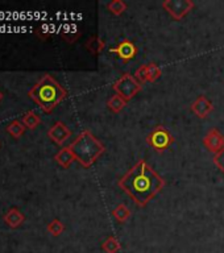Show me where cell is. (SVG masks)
Masks as SVG:
<instances>
[{
	"mask_svg": "<svg viewBox=\"0 0 224 253\" xmlns=\"http://www.w3.org/2000/svg\"><path fill=\"white\" fill-rule=\"evenodd\" d=\"M112 51H115L118 54V57H120L124 61H130V59H134L136 57L137 47L130 40H124L115 49H112Z\"/></svg>",
	"mask_w": 224,
	"mask_h": 253,
	"instance_id": "10",
	"label": "cell"
},
{
	"mask_svg": "<svg viewBox=\"0 0 224 253\" xmlns=\"http://www.w3.org/2000/svg\"><path fill=\"white\" fill-rule=\"evenodd\" d=\"M127 100L122 98V96H119L118 94L112 95L108 100H107V107L110 108V111H112L114 114H119V112H122L124 110V107L127 106Z\"/></svg>",
	"mask_w": 224,
	"mask_h": 253,
	"instance_id": "14",
	"label": "cell"
},
{
	"mask_svg": "<svg viewBox=\"0 0 224 253\" xmlns=\"http://www.w3.org/2000/svg\"><path fill=\"white\" fill-rule=\"evenodd\" d=\"M120 249L122 244L115 236H110L102 243V251L104 253H118Z\"/></svg>",
	"mask_w": 224,
	"mask_h": 253,
	"instance_id": "15",
	"label": "cell"
},
{
	"mask_svg": "<svg viewBox=\"0 0 224 253\" xmlns=\"http://www.w3.org/2000/svg\"><path fill=\"white\" fill-rule=\"evenodd\" d=\"M214 110V106H213V102L210 100L209 98H206L203 95L201 96H198L194 103L191 104V111H193L194 114L197 115L198 118L201 119H205L207 118Z\"/></svg>",
	"mask_w": 224,
	"mask_h": 253,
	"instance_id": "9",
	"label": "cell"
},
{
	"mask_svg": "<svg viewBox=\"0 0 224 253\" xmlns=\"http://www.w3.org/2000/svg\"><path fill=\"white\" fill-rule=\"evenodd\" d=\"M165 186V179L158 175L145 160L136 162L130 171L119 179V187L138 206L145 207Z\"/></svg>",
	"mask_w": 224,
	"mask_h": 253,
	"instance_id": "1",
	"label": "cell"
},
{
	"mask_svg": "<svg viewBox=\"0 0 224 253\" xmlns=\"http://www.w3.org/2000/svg\"><path fill=\"white\" fill-rule=\"evenodd\" d=\"M54 160L57 161V164H59V165L62 166V168H65V169H67V168H70V165L73 164V161H74L75 158L74 154L71 153L70 148L66 146V148H62L58 153L55 154Z\"/></svg>",
	"mask_w": 224,
	"mask_h": 253,
	"instance_id": "12",
	"label": "cell"
},
{
	"mask_svg": "<svg viewBox=\"0 0 224 253\" xmlns=\"http://www.w3.org/2000/svg\"><path fill=\"white\" fill-rule=\"evenodd\" d=\"M112 215H114V217L119 221V223H126V221L131 217V211L126 205H123L122 203V205H119L118 207L112 211Z\"/></svg>",
	"mask_w": 224,
	"mask_h": 253,
	"instance_id": "18",
	"label": "cell"
},
{
	"mask_svg": "<svg viewBox=\"0 0 224 253\" xmlns=\"http://www.w3.org/2000/svg\"><path fill=\"white\" fill-rule=\"evenodd\" d=\"M214 164H215L218 169L221 170L222 173L224 174V149L222 150L221 153H218L214 156Z\"/></svg>",
	"mask_w": 224,
	"mask_h": 253,
	"instance_id": "23",
	"label": "cell"
},
{
	"mask_svg": "<svg viewBox=\"0 0 224 253\" xmlns=\"http://www.w3.org/2000/svg\"><path fill=\"white\" fill-rule=\"evenodd\" d=\"M107 9L115 16H120L127 9V4L123 0H112L107 4Z\"/></svg>",
	"mask_w": 224,
	"mask_h": 253,
	"instance_id": "20",
	"label": "cell"
},
{
	"mask_svg": "<svg viewBox=\"0 0 224 253\" xmlns=\"http://www.w3.org/2000/svg\"><path fill=\"white\" fill-rule=\"evenodd\" d=\"M71 153L74 154L75 161H78L83 168H90L104 153V145L91 133L90 130H82L75 137L70 145Z\"/></svg>",
	"mask_w": 224,
	"mask_h": 253,
	"instance_id": "3",
	"label": "cell"
},
{
	"mask_svg": "<svg viewBox=\"0 0 224 253\" xmlns=\"http://www.w3.org/2000/svg\"><path fill=\"white\" fill-rule=\"evenodd\" d=\"M3 99V94H1V91H0V100Z\"/></svg>",
	"mask_w": 224,
	"mask_h": 253,
	"instance_id": "24",
	"label": "cell"
},
{
	"mask_svg": "<svg viewBox=\"0 0 224 253\" xmlns=\"http://www.w3.org/2000/svg\"><path fill=\"white\" fill-rule=\"evenodd\" d=\"M104 47H106V42L98 36H92L86 42V49L92 54H99L100 51L104 50Z\"/></svg>",
	"mask_w": 224,
	"mask_h": 253,
	"instance_id": "13",
	"label": "cell"
},
{
	"mask_svg": "<svg viewBox=\"0 0 224 253\" xmlns=\"http://www.w3.org/2000/svg\"><path fill=\"white\" fill-rule=\"evenodd\" d=\"M23 124L27 128H29V129H35V128H37V126H40V123H41V120H40V118L36 115L35 111H28L27 114L24 115L23 116Z\"/></svg>",
	"mask_w": 224,
	"mask_h": 253,
	"instance_id": "17",
	"label": "cell"
},
{
	"mask_svg": "<svg viewBox=\"0 0 224 253\" xmlns=\"http://www.w3.org/2000/svg\"><path fill=\"white\" fill-rule=\"evenodd\" d=\"M28 95L39 104L44 112L50 114L59 103L66 99L67 91L51 75L46 74L32 87Z\"/></svg>",
	"mask_w": 224,
	"mask_h": 253,
	"instance_id": "2",
	"label": "cell"
},
{
	"mask_svg": "<svg viewBox=\"0 0 224 253\" xmlns=\"http://www.w3.org/2000/svg\"><path fill=\"white\" fill-rule=\"evenodd\" d=\"M146 142L148 145L152 146L157 152H164L169 149L170 145L174 142L173 134L170 133V130L164 126H157L154 129H152L148 136H146Z\"/></svg>",
	"mask_w": 224,
	"mask_h": 253,
	"instance_id": "5",
	"label": "cell"
},
{
	"mask_svg": "<svg viewBox=\"0 0 224 253\" xmlns=\"http://www.w3.org/2000/svg\"><path fill=\"white\" fill-rule=\"evenodd\" d=\"M161 69H160L156 63L152 62L146 65V83L156 82V81L161 77Z\"/></svg>",
	"mask_w": 224,
	"mask_h": 253,
	"instance_id": "19",
	"label": "cell"
},
{
	"mask_svg": "<svg viewBox=\"0 0 224 253\" xmlns=\"http://www.w3.org/2000/svg\"><path fill=\"white\" fill-rule=\"evenodd\" d=\"M46 229L51 236L57 237L59 236V235H62V232L65 231V225H63V223L59 220V219H53V220L47 224Z\"/></svg>",
	"mask_w": 224,
	"mask_h": 253,
	"instance_id": "21",
	"label": "cell"
},
{
	"mask_svg": "<svg viewBox=\"0 0 224 253\" xmlns=\"http://www.w3.org/2000/svg\"><path fill=\"white\" fill-rule=\"evenodd\" d=\"M202 142H203L206 149L214 154L221 153L222 150L224 149V136L217 128L210 129L209 133L203 137V141Z\"/></svg>",
	"mask_w": 224,
	"mask_h": 253,
	"instance_id": "7",
	"label": "cell"
},
{
	"mask_svg": "<svg viewBox=\"0 0 224 253\" xmlns=\"http://www.w3.org/2000/svg\"><path fill=\"white\" fill-rule=\"evenodd\" d=\"M25 128H27V126H24L23 122H20V120H12V122L7 126V132L9 134H12L15 138H19L24 134Z\"/></svg>",
	"mask_w": 224,
	"mask_h": 253,
	"instance_id": "16",
	"label": "cell"
},
{
	"mask_svg": "<svg viewBox=\"0 0 224 253\" xmlns=\"http://www.w3.org/2000/svg\"><path fill=\"white\" fill-rule=\"evenodd\" d=\"M25 220L24 213L17 209H11L5 215H4V221L7 223L11 228H19Z\"/></svg>",
	"mask_w": 224,
	"mask_h": 253,
	"instance_id": "11",
	"label": "cell"
},
{
	"mask_svg": "<svg viewBox=\"0 0 224 253\" xmlns=\"http://www.w3.org/2000/svg\"><path fill=\"white\" fill-rule=\"evenodd\" d=\"M47 136L57 145H63L65 141H67L69 137L71 136V130L69 129V126L65 123L57 122L54 126H51L50 129L47 130Z\"/></svg>",
	"mask_w": 224,
	"mask_h": 253,
	"instance_id": "8",
	"label": "cell"
},
{
	"mask_svg": "<svg viewBox=\"0 0 224 253\" xmlns=\"http://www.w3.org/2000/svg\"><path fill=\"white\" fill-rule=\"evenodd\" d=\"M194 5L195 4L191 0H165L162 3V8L177 21L189 15Z\"/></svg>",
	"mask_w": 224,
	"mask_h": 253,
	"instance_id": "6",
	"label": "cell"
},
{
	"mask_svg": "<svg viewBox=\"0 0 224 253\" xmlns=\"http://www.w3.org/2000/svg\"><path fill=\"white\" fill-rule=\"evenodd\" d=\"M112 88L119 96L130 102L131 99H134L141 91V83L134 78V75L124 74L114 83Z\"/></svg>",
	"mask_w": 224,
	"mask_h": 253,
	"instance_id": "4",
	"label": "cell"
},
{
	"mask_svg": "<svg viewBox=\"0 0 224 253\" xmlns=\"http://www.w3.org/2000/svg\"><path fill=\"white\" fill-rule=\"evenodd\" d=\"M134 78L137 79L138 82L141 83H146V65H142L137 69V70L134 71Z\"/></svg>",
	"mask_w": 224,
	"mask_h": 253,
	"instance_id": "22",
	"label": "cell"
}]
</instances>
